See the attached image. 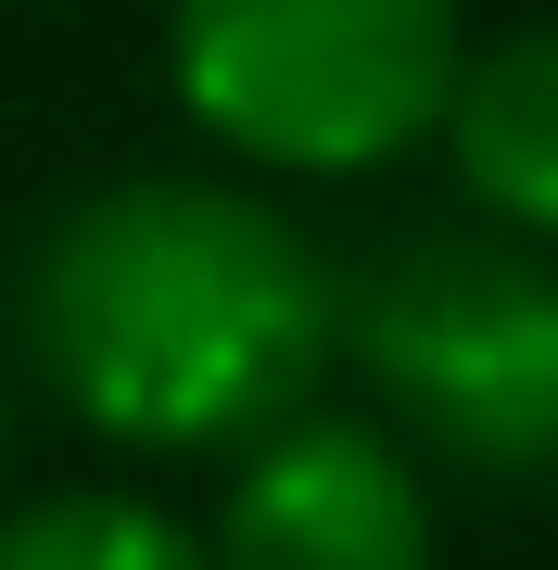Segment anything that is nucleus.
Returning a JSON list of instances; mask_svg holds the SVG:
<instances>
[{
    "instance_id": "f257e3e1",
    "label": "nucleus",
    "mask_w": 558,
    "mask_h": 570,
    "mask_svg": "<svg viewBox=\"0 0 558 570\" xmlns=\"http://www.w3.org/2000/svg\"><path fill=\"white\" fill-rule=\"evenodd\" d=\"M26 367L140 456L254 444L343 355V279L242 178H115L13 279Z\"/></svg>"
},
{
    "instance_id": "f03ea898",
    "label": "nucleus",
    "mask_w": 558,
    "mask_h": 570,
    "mask_svg": "<svg viewBox=\"0 0 558 570\" xmlns=\"http://www.w3.org/2000/svg\"><path fill=\"white\" fill-rule=\"evenodd\" d=\"M457 0H166V89L267 178H369L444 127Z\"/></svg>"
},
{
    "instance_id": "7ed1b4c3",
    "label": "nucleus",
    "mask_w": 558,
    "mask_h": 570,
    "mask_svg": "<svg viewBox=\"0 0 558 570\" xmlns=\"http://www.w3.org/2000/svg\"><path fill=\"white\" fill-rule=\"evenodd\" d=\"M343 355L369 393L457 469L533 482L558 469V266L482 228L393 242L343 292Z\"/></svg>"
},
{
    "instance_id": "20e7f679",
    "label": "nucleus",
    "mask_w": 558,
    "mask_h": 570,
    "mask_svg": "<svg viewBox=\"0 0 558 570\" xmlns=\"http://www.w3.org/2000/svg\"><path fill=\"white\" fill-rule=\"evenodd\" d=\"M204 558L216 570H444V532L381 419L292 406L242 444V482H228Z\"/></svg>"
},
{
    "instance_id": "39448f33",
    "label": "nucleus",
    "mask_w": 558,
    "mask_h": 570,
    "mask_svg": "<svg viewBox=\"0 0 558 570\" xmlns=\"http://www.w3.org/2000/svg\"><path fill=\"white\" fill-rule=\"evenodd\" d=\"M432 140L457 153V190H470L496 228L558 242V26L470 51L457 89H444V127H432Z\"/></svg>"
},
{
    "instance_id": "423d86ee",
    "label": "nucleus",
    "mask_w": 558,
    "mask_h": 570,
    "mask_svg": "<svg viewBox=\"0 0 558 570\" xmlns=\"http://www.w3.org/2000/svg\"><path fill=\"white\" fill-rule=\"evenodd\" d=\"M0 570H216V558L178 508L89 482V494H39V508L0 520Z\"/></svg>"
},
{
    "instance_id": "0eeeda50",
    "label": "nucleus",
    "mask_w": 558,
    "mask_h": 570,
    "mask_svg": "<svg viewBox=\"0 0 558 570\" xmlns=\"http://www.w3.org/2000/svg\"><path fill=\"white\" fill-rule=\"evenodd\" d=\"M0 444H13V406H0Z\"/></svg>"
}]
</instances>
